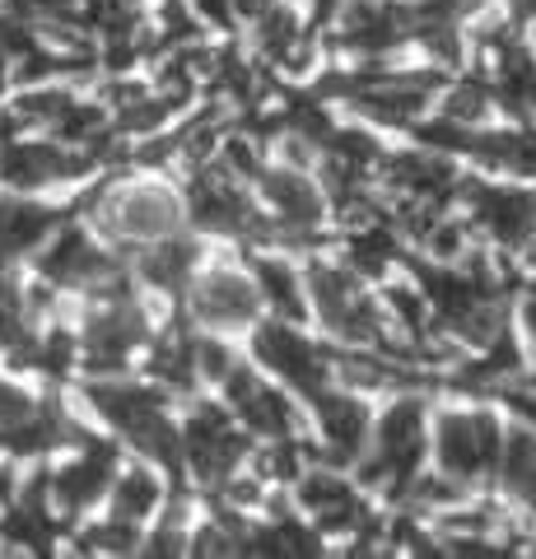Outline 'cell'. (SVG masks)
<instances>
[{
  "label": "cell",
  "instance_id": "484cf974",
  "mask_svg": "<svg viewBox=\"0 0 536 559\" xmlns=\"http://www.w3.org/2000/svg\"><path fill=\"white\" fill-rule=\"evenodd\" d=\"M252 20H257V47H262L271 61H294L299 57V20H294L285 5H271L266 0Z\"/></svg>",
  "mask_w": 536,
  "mask_h": 559
},
{
  "label": "cell",
  "instance_id": "52a82bcc",
  "mask_svg": "<svg viewBox=\"0 0 536 559\" xmlns=\"http://www.w3.org/2000/svg\"><path fill=\"white\" fill-rule=\"evenodd\" d=\"M425 457V406L420 401H396V406L378 419L373 433V457L365 462V480L392 489V499L406 489V480L420 471Z\"/></svg>",
  "mask_w": 536,
  "mask_h": 559
},
{
  "label": "cell",
  "instance_id": "f1b7e54d",
  "mask_svg": "<svg viewBox=\"0 0 536 559\" xmlns=\"http://www.w3.org/2000/svg\"><path fill=\"white\" fill-rule=\"evenodd\" d=\"M443 112H448V121H457V127H472V121L490 112V90L486 84H457V90L448 94Z\"/></svg>",
  "mask_w": 536,
  "mask_h": 559
},
{
  "label": "cell",
  "instance_id": "ac0fdd59",
  "mask_svg": "<svg viewBox=\"0 0 536 559\" xmlns=\"http://www.w3.org/2000/svg\"><path fill=\"white\" fill-rule=\"evenodd\" d=\"M313 411L322 419V439L332 448L336 462H350L359 457V448L369 439V411L365 401L345 396V392H332V388H318L313 392Z\"/></svg>",
  "mask_w": 536,
  "mask_h": 559
},
{
  "label": "cell",
  "instance_id": "d6986e66",
  "mask_svg": "<svg viewBox=\"0 0 536 559\" xmlns=\"http://www.w3.org/2000/svg\"><path fill=\"white\" fill-rule=\"evenodd\" d=\"M299 499H303V509L322 522V532H355L359 522H365V503H359V495L341 476H332V471L303 476Z\"/></svg>",
  "mask_w": 536,
  "mask_h": 559
},
{
  "label": "cell",
  "instance_id": "9c48e42d",
  "mask_svg": "<svg viewBox=\"0 0 536 559\" xmlns=\"http://www.w3.org/2000/svg\"><path fill=\"white\" fill-rule=\"evenodd\" d=\"M117 476V448L84 439L71 462H61L57 471H47V499L57 518H80L84 509L108 495V485Z\"/></svg>",
  "mask_w": 536,
  "mask_h": 559
},
{
  "label": "cell",
  "instance_id": "4fadbf2b",
  "mask_svg": "<svg viewBox=\"0 0 536 559\" xmlns=\"http://www.w3.org/2000/svg\"><path fill=\"white\" fill-rule=\"evenodd\" d=\"M341 47L365 51V57H383L396 43L410 38V5H392V0H350L341 10Z\"/></svg>",
  "mask_w": 536,
  "mask_h": 559
},
{
  "label": "cell",
  "instance_id": "4dcf8cb0",
  "mask_svg": "<svg viewBox=\"0 0 536 559\" xmlns=\"http://www.w3.org/2000/svg\"><path fill=\"white\" fill-rule=\"evenodd\" d=\"M159 43L164 47H182V43H196V24L192 14H187L178 0H168L164 5V28H159Z\"/></svg>",
  "mask_w": 536,
  "mask_h": 559
},
{
  "label": "cell",
  "instance_id": "d4e9b609",
  "mask_svg": "<svg viewBox=\"0 0 536 559\" xmlns=\"http://www.w3.org/2000/svg\"><path fill=\"white\" fill-rule=\"evenodd\" d=\"M252 285L257 294L281 312L285 322H299L303 318V294H299V280H294V271L285 266V261H257L252 266Z\"/></svg>",
  "mask_w": 536,
  "mask_h": 559
},
{
  "label": "cell",
  "instance_id": "3957f363",
  "mask_svg": "<svg viewBox=\"0 0 536 559\" xmlns=\"http://www.w3.org/2000/svg\"><path fill=\"white\" fill-rule=\"evenodd\" d=\"M75 341H80V364L94 378L122 373L135 349L150 345L145 308L131 299V289L127 294H108V299H98V308H90V318H84Z\"/></svg>",
  "mask_w": 536,
  "mask_h": 559
},
{
  "label": "cell",
  "instance_id": "6da1fadb",
  "mask_svg": "<svg viewBox=\"0 0 536 559\" xmlns=\"http://www.w3.org/2000/svg\"><path fill=\"white\" fill-rule=\"evenodd\" d=\"M84 401H90V411L117 439H127L135 452H145L150 462H159V466L182 462L178 429H172V419L164 411V392L135 388V382H122L112 373V378H94L90 388H84Z\"/></svg>",
  "mask_w": 536,
  "mask_h": 559
},
{
  "label": "cell",
  "instance_id": "4316f807",
  "mask_svg": "<svg viewBox=\"0 0 536 559\" xmlns=\"http://www.w3.org/2000/svg\"><path fill=\"white\" fill-rule=\"evenodd\" d=\"M80 550H98V555H135L141 550V532H135V522H122V518H108V522H98V527L90 532H80Z\"/></svg>",
  "mask_w": 536,
  "mask_h": 559
},
{
  "label": "cell",
  "instance_id": "ba28073f",
  "mask_svg": "<svg viewBox=\"0 0 536 559\" xmlns=\"http://www.w3.org/2000/svg\"><path fill=\"white\" fill-rule=\"evenodd\" d=\"M504 429L486 411H457L439 419V466L453 480H480L499 462Z\"/></svg>",
  "mask_w": 536,
  "mask_h": 559
},
{
  "label": "cell",
  "instance_id": "ffe728a7",
  "mask_svg": "<svg viewBox=\"0 0 536 559\" xmlns=\"http://www.w3.org/2000/svg\"><path fill=\"white\" fill-rule=\"evenodd\" d=\"M201 261V248L192 238H154L141 248V257H135V271H141V280L150 289H164V294H182L187 285H192V271Z\"/></svg>",
  "mask_w": 536,
  "mask_h": 559
},
{
  "label": "cell",
  "instance_id": "30bf717a",
  "mask_svg": "<svg viewBox=\"0 0 536 559\" xmlns=\"http://www.w3.org/2000/svg\"><path fill=\"white\" fill-rule=\"evenodd\" d=\"M462 197H466V205H472L480 229H490L504 248H532L536 242V197L532 191L462 182Z\"/></svg>",
  "mask_w": 536,
  "mask_h": 559
},
{
  "label": "cell",
  "instance_id": "1f68e13d",
  "mask_svg": "<svg viewBox=\"0 0 536 559\" xmlns=\"http://www.w3.org/2000/svg\"><path fill=\"white\" fill-rule=\"evenodd\" d=\"M141 550H145V555H182V550H187V532H182V522H164L159 532L141 536Z\"/></svg>",
  "mask_w": 536,
  "mask_h": 559
},
{
  "label": "cell",
  "instance_id": "8d00e7d4",
  "mask_svg": "<svg viewBox=\"0 0 536 559\" xmlns=\"http://www.w3.org/2000/svg\"><path fill=\"white\" fill-rule=\"evenodd\" d=\"M480 5V0H448V10H453V14H466V10H476Z\"/></svg>",
  "mask_w": 536,
  "mask_h": 559
},
{
  "label": "cell",
  "instance_id": "e575fe53",
  "mask_svg": "<svg viewBox=\"0 0 536 559\" xmlns=\"http://www.w3.org/2000/svg\"><path fill=\"white\" fill-rule=\"evenodd\" d=\"M229 5H234V14H248V20H252V14H257V10H262V5H266V0H229Z\"/></svg>",
  "mask_w": 536,
  "mask_h": 559
},
{
  "label": "cell",
  "instance_id": "f546056e",
  "mask_svg": "<svg viewBox=\"0 0 536 559\" xmlns=\"http://www.w3.org/2000/svg\"><path fill=\"white\" fill-rule=\"evenodd\" d=\"M38 401H43V396H33V392L24 388V382H14V378L0 373V429L20 425L24 415L38 411Z\"/></svg>",
  "mask_w": 536,
  "mask_h": 559
},
{
  "label": "cell",
  "instance_id": "e0dca14e",
  "mask_svg": "<svg viewBox=\"0 0 536 559\" xmlns=\"http://www.w3.org/2000/svg\"><path fill=\"white\" fill-rule=\"evenodd\" d=\"M257 182H262L271 210L281 215L285 234H313L326 205H322V191L313 187V178H303L299 168H257Z\"/></svg>",
  "mask_w": 536,
  "mask_h": 559
},
{
  "label": "cell",
  "instance_id": "d6a6232c",
  "mask_svg": "<svg viewBox=\"0 0 536 559\" xmlns=\"http://www.w3.org/2000/svg\"><path fill=\"white\" fill-rule=\"evenodd\" d=\"M234 364H229V349L215 345V341H196V373H211V378H224Z\"/></svg>",
  "mask_w": 536,
  "mask_h": 559
},
{
  "label": "cell",
  "instance_id": "7c38bea8",
  "mask_svg": "<svg viewBox=\"0 0 536 559\" xmlns=\"http://www.w3.org/2000/svg\"><path fill=\"white\" fill-rule=\"evenodd\" d=\"M187 215H192L196 229L211 234H262V224L248 210L243 191L234 187L229 168H205L192 182V197H187Z\"/></svg>",
  "mask_w": 536,
  "mask_h": 559
},
{
  "label": "cell",
  "instance_id": "603a6c76",
  "mask_svg": "<svg viewBox=\"0 0 536 559\" xmlns=\"http://www.w3.org/2000/svg\"><path fill=\"white\" fill-rule=\"evenodd\" d=\"M108 499H112V518L122 522H145L164 499V485L154 471L145 466H131V471H117L112 485H108Z\"/></svg>",
  "mask_w": 536,
  "mask_h": 559
},
{
  "label": "cell",
  "instance_id": "9a60e30c",
  "mask_svg": "<svg viewBox=\"0 0 536 559\" xmlns=\"http://www.w3.org/2000/svg\"><path fill=\"white\" fill-rule=\"evenodd\" d=\"M224 396L229 411L243 419V429L262 433V439H289L294 433V411L281 392H271L266 382H257L248 369H229L224 373Z\"/></svg>",
  "mask_w": 536,
  "mask_h": 559
},
{
  "label": "cell",
  "instance_id": "5b68a950",
  "mask_svg": "<svg viewBox=\"0 0 536 559\" xmlns=\"http://www.w3.org/2000/svg\"><path fill=\"white\" fill-rule=\"evenodd\" d=\"M308 285H313V304L322 312V322L332 326V336L350 341V345H388L383 312L373 308V299L359 289V280L350 271L313 261V271H308Z\"/></svg>",
  "mask_w": 536,
  "mask_h": 559
},
{
  "label": "cell",
  "instance_id": "cb8c5ba5",
  "mask_svg": "<svg viewBox=\"0 0 536 559\" xmlns=\"http://www.w3.org/2000/svg\"><path fill=\"white\" fill-rule=\"evenodd\" d=\"M499 471H504V485L517 499H527L536 509V429H513L504 443H499Z\"/></svg>",
  "mask_w": 536,
  "mask_h": 559
},
{
  "label": "cell",
  "instance_id": "8fae6325",
  "mask_svg": "<svg viewBox=\"0 0 536 559\" xmlns=\"http://www.w3.org/2000/svg\"><path fill=\"white\" fill-rule=\"evenodd\" d=\"M257 359L281 373L285 382H294V388H303L308 396L318 388H326V373H332V364H326L322 349L308 336H299L289 322H271V326L257 331Z\"/></svg>",
  "mask_w": 536,
  "mask_h": 559
},
{
  "label": "cell",
  "instance_id": "44dd1931",
  "mask_svg": "<svg viewBox=\"0 0 536 559\" xmlns=\"http://www.w3.org/2000/svg\"><path fill=\"white\" fill-rule=\"evenodd\" d=\"M392 182L410 191L415 201H443L457 187V173L443 154H402L392 159Z\"/></svg>",
  "mask_w": 536,
  "mask_h": 559
},
{
  "label": "cell",
  "instance_id": "7a4b0ae2",
  "mask_svg": "<svg viewBox=\"0 0 536 559\" xmlns=\"http://www.w3.org/2000/svg\"><path fill=\"white\" fill-rule=\"evenodd\" d=\"M90 205H94V224L112 242H154L178 234L182 224L178 197L154 182H112L94 191Z\"/></svg>",
  "mask_w": 536,
  "mask_h": 559
},
{
  "label": "cell",
  "instance_id": "5bb4252c",
  "mask_svg": "<svg viewBox=\"0 0 536 559\" xmlns=\"http://www.w3.org/2000/svg\"><path fill=\"white\" fill-rule=\"evenodd\" d=\"M61 224V210L47 201H33L24 191L0 201V266L14 271L24 257H33L47 242V234Z\"/></svg>",
  "mask_w": 536,
  "mask_h": 559
},
{
  "label": "cell",
  "instance_id": "7402d4cb",
  "mask_svg": "<svg viewBox=\"0 0 536 559\" xmlns=\"http://www.w3.org/2000/svg\"><path fill=\"white\" fill-rule=\"evenodd\" d=\"M150 378L168 392H187L196 382V341L187 331H168L150 345Z\"/></svg>",
  "mask_w": 536,
  "mask_h": 559
},
{
  "label": "cell",
  "instance_id": "836d02e7",
  "mask_svg": "<svg viewBox=\"0 0 536 559\" xmlns=\"http://www.w3.org/2000/svg\"><path fill=\"white\" fill-rule=\"evenodd\" d=\"M192 5H196L201 20H211L215 28H229L234 24V5H229V0H192Z\"/></svg>",
  "mask_w": 536,
  "mask_h": 559
},
{
  "label": "cell",
  "instance_id": "83f0119b",
  "mask_svg": "<svg viewBox=\"0 0 536 559\" xmlns=\"http://www.w3.org/2000/svg\"><path fill=\"white\" fill-rule=\"evenodd\" d=\"M396 257V242L388 229H378V224H369V229H359L350 238V261L359 266V275H383L392 266Z\"/></svg>",
  "mask_w": 536,
  "mask_h": 559
},
{
  "label": "cell",
  "instance_id": "277c9868",
  "mask_svg": "<svg viewBox=\"0 0 536 559\" xmlns=\"http://www.w3.org/2000/svg\"><path fill=\"white\" fill-rule=\"evenodd\" d=\"M94 168V159L75 145H61L51 140H33V135H0V182L10 191H24V197H38L47 187L75 182Z\"/></svg>",
  "mask_w": 536,
  "mask_h": 559
},
{
  "label": "cell",
  "instance_id": "2e32d148",
  "mask_svg": "<svg viewBox=\"0 0 536 559\" xmlns=\"http://www.w3.org/2000/svg\"><path fill=\"white\" fill-rule=\"evenodd\" d=\"M257 299H262V294H257L252 280L229 271V266L205 271L196 285H192V312H196V322H211V326H243V322H252Z\"/></svg>",
  "mask_w": 536,
  "mask_h": 559
},
{
  "label": "cell",
  "instance_id": "8992f818",
  "mask_svg": "<svg viewBox=\"0 0 536 559\" xmlns=\"http://www.w3.org/2000/svg\"><path fill=\"white\" fill-rule=\"evenodd\" d=\"M178 448H182V462L196 471L205 485H224L248 457V433L234 425L229 411L219 406H196L192 419L178 429Z\"/></svg>",
  "mask_w": 536,
  "mask_h": 559
},
{
  "label": "cell",
  "instance_id": "d590c367",
  "mask_svg": "<svg viewBox=\"0 0 536 559\" xmlns=\"http://www.w3.org/2000/svg\"><path fill=\"white\" fill-rule=\"evenodd\" d=\"M509 5H513L517 20H532V14H536V0H509Z\"/></svg>",
  "mask_w": 536,
  "mask_h": 559
}]
</instances>
